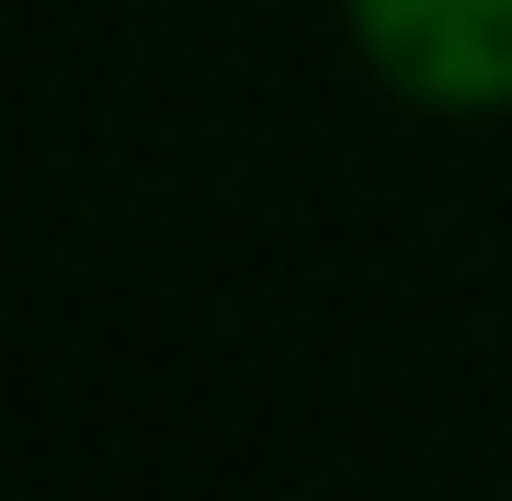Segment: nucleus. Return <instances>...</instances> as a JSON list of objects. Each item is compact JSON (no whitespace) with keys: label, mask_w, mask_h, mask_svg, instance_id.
I'll use <instances>...</instances> for the list:
<instances>
[{"label":"nucleus","mask_w":512,"mask_h":501,"mask_svg":"<svg viewBox=\"0 0 512 501\" xmlns=\"http://www.w3.org/2000/svg\"><path fill=\"white\" fill-rule=\"evenodd\" d=\"M353 35L410 103L444 114L512 103V0H353Z\"/></svg>","instance_id":"nucleus-1"}]
</instances>
